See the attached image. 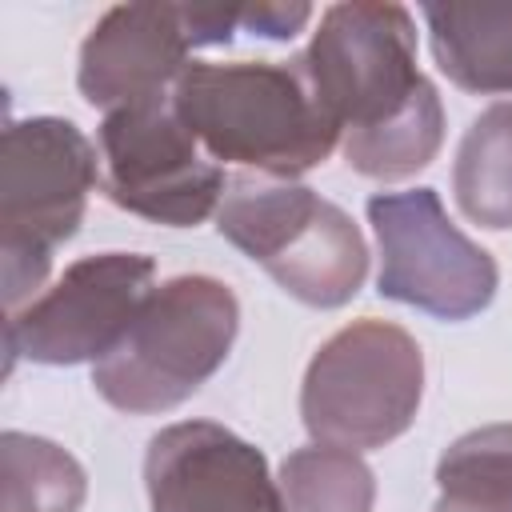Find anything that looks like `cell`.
Masks as SVG:
<instances>
[{
	"label": "cell",
	"mask_w": 512,
	"mask_h": 512,
	"mask_svg": "<svg viewBox=\"0 0 512 512\" xmlns=\"http://www.w3.org/2000/svg\"><path fill=\"white\" fill-rule=\"evenodd\" d=\"M172 108L212 160L256 168L264 180H296L340 144L296 56L192 60L172 84Z\"/></svg>",
	"instance_id": "6da1fadb"
},
{
	"label": "cell",
	"mask_w": 512,
	"mask_h": 512,
	"mask_svg": "<svg viewBox=\"0 0 512 512\" xmlns=\"http://www.w3.org/2000/svg\"><path fill=\"white\" fill-rule=\"evenodd\" d=\"M236 332L240 304L224 280L172 276L148 292L124 340L92 364V384L128 416L168 412L220 372Z\"/></svg>",
	"instance_id": "7a4b0ae2"
},
{
	"label": "cell",
	"mask_w": 512,
	"mask_h": 512,
	"mask_svg": "<svg viewBox=\"0 0 512 512\" xmlns=\"http://www.w3.org/2000/svg\"><path fill=\"white\" fill-rule=\"evenodd\" d=\"M100 180L96 144L64 116L8 120L0 152V272L8 316L36 300Z\"/></svg>",
	"instance_id": "3957f363"
},
{
	"label": "cell",
	"mask_w": 512,
	"mask_h": 512,
	"mask_svg": "<svg viewBox=\"0 0 512 512\" xmlns=\"http://www.w3.org/2000/svg\"><path fill=\"white\" fill-rule=\"evenodd\" d=\"M216 228L308 308L348 304L368 276V244L352 216L296 180H236Z\"/></svg>",
	"instance_id": "277c9868"
},
{
	"label": "cell",
	"mask_w": 512,
	"mask_h": 512,
	"mask_svg": "<svg viewBox=\"0 0 512 512\" xmlns=\"http://www.w3.org/2000/svg\"><path fill=\"white\" fill-rule=\"evenodd\" d=\"M424 396V352L392 320H352L328 336L300 388V416L316 444L368 452L404 436Z\"/></svg>",
	"instance_id": "5b68a950"
},
{
	"label": "cell",
	"mask_w": 512,
	"mask_h": 512,
	"mask_svg": "<svg viewBox=\"0 0 512 512\" xmlns=\"http://www.w3.org/2000/svg\"><path fill=\"white\" fill-rule=\"evenodd\" d=\"M296 60L340 140L396 120L428 88V76L416 68V24L404 4L352 0L324 8L312 44Z\"/></svg>",
	"instance_id": "8992f818"
},
{
	"label": "cell",
	"mask_w": 512,
	"mask_h": 512,
	"mask_svg": "<svg viewBox=\"0 0 512 512\" xmlns=\"http://www.w3.org/2000/svg\"><path fill=\"white\" fill-rule=\"evenodd\" d=\"M368 224L380 248L376 292L384 300L452 324L492 304L500 268L448 220L436 188L376 192L368 200Z\"/></svg>",
	"instance_id": "52a82bcc"
},
{
	"label": "cell",
	"mask_w": 512,
	"mask_h": 512,
	"mask_svg": "<svg viewBox=\"0 0 512 512\" xmlns=\"http://www.w3.org/2000/svg\"><path fill=\"white\" fill-rule=\"evenodd\" d=\"M100 188L104 196L152 224L196 228L224 204V168L200 152V140L160 100L104 112L100 120Z\"/></svg>",
	"instance_id": "ba28073f"
},
{
	"label": "cell",
	"mask_w": 512,
	"mask_h": 512,
	"mask_svg": "<svg viewBox=\"0 0 512 512\" xmlns=\"http://www.w3.org/2000/svg\"><path fill=\"white\" fill-rule=\"evenodd\" d=\"M156 276L144 252H100L64 268V276L32 304L4 320L8 368L16 356L32 364H100L132 328Z\"/></svg>",
	"instance_id": "9c48e42d"
},
{
	"label": "cell",
	"mask_w": 512,
	"mask_h": 512,
	"mask_svg": "<svg viewBox=\"0 0 512 512\" xmlns=\"http://www.w3.org/2000/svg\"><path fill=\"white\" fill-rule=\"evenodd\" d=\"M144 488L152 512H284L264 452L212 420L160 428L144 452Z\"/></svg>",
	"instance_id": "30bf717a"
},
{
	"label": "cell",
	"mask_w": 512,
	"mask_h": 512,
	"mask_svg": "<svg viewBox=\"0 0 512 512\" xmlns=\"http://www.w3.org/2000/svg\"><path fill=\"white\" fill-rule=\"evenodd\" d=\"M188 52L180 4H116L80 44V96L100 112L160 100L192 64Z\"/></svg>",
	"instance_id": "8fae6325"
},
{
	"label": "cell",
	"mask_w": 512,
	"mask_h": 512,
	"mask_svg": "<svg viewBox=\"0 0 512 512\" xmlns=\"http://www.w3.org/2000/svg\"><path fill=\"white\" fill-rule=\"evenodd\" d=\"M436 68L472 96L512 92V0L424 4Z\"/></svg>",
	"instance_id": "7c38bea8"
},
{
	"label": "cell",
	"mask_w": 512,
	"mask_h": 512,
	"mask_svg": "<svg viewBox=\"0 0 512 512\" xmlns=\"http://www.w3.org/2000/svg\"><path fill=\"white\" fill-rule=\"evenodd\" d=\"M452 192L472 224L512 228V100L484 108L468 124L452 164Z\"/></svg>",
	"instance_id": "4fadbf2b"
},
{
	"label": "cell",
	"mask_w": 512,
	"mask_h": 512,
	"mask_svg": "<svg viewBox=\"0 0 512 512\" xmlns=\"http://www.w3.org/2000/svg\"><path fill=\"white\" fill-rule=\"evenodd\" d=\"M0 512H80L88 476L60 444L8 428L0 436Z\"/></svg>",
	"instance_id": "5bb4252c"
},
{
	"label": "cell",
	"mask_w": 512,
	"mask_h": 512,
	"mask_svg": "<svg viewBox=\"0 0 512 512\" xmlns=\"http://www.w3.org/2000/svg\"><path fill=\"white\" fill-rule=\"evenodd\" d=\"M440 144H444V104H440V92L432 80L396 120L368 128V132H348L340 140L348 168L368 180L416 176L420 168H428L436 160Z\"/></svg>",
	"instance_id": "9a60e30c"
},
{
	"label": "cell",
	"mask_w": 512,
	"mask_h": 512,
	"mask_svg": "<svg viewBox=\"0 0 512 512\" xmlns=\"http://www.w3.org/2000/svg\"><path fill=\"white\" fill-rule=\"evenodd\" d=\"M280 504L284 512H372L376 476L360 452L308 444L280 464Z\"/></svg>",
	"instance_id": "2e32d148"
},
{
	"label": "cell",
	"mask_w": 512,
	"mask_h": 512,
	"mask_svg": "<svg viewBox=\"0 0 512 512\" xmlns=\"http://www.w3.org/2000/svg\"><path fill=\"white\" fill-rule=\"evenodd\" d=\"M436 484L448 496H512V424H484L452 440L436 464Z\"/></svg>",
	"instance_id": "e0dca14e"
},
{
	"label": "cell",
	"mask_w": 512,
	"mask_h": 512,
	"mask_svg": "<svg viewBox=\"0 0 512 512\" xmlns=\"http://www.w3.org/2000/svg\"><path fill=\"white\" fill-rule=\"evenodd\" d=\"M240 8L244 4H180V16H184L192 48L228 44L240 32Z\"/></svg>",
	"instance_id": "ac0fdd59"
},
{
	"label": "cell",
	"mask_w": 512,
	"mask_h": 512,
	"mask_svg": "<svg viewBox=\"0 0 512 512\" xmlns=\"http://www.w3.org/2000/svg\"><path fill=\"white\" fill-rule=\"evenodd\" d=\"M312 20L308 4H244L240 8V32L264 36V40H292Z\"/></svg>",
	"instance_id": "d6986e66"
},
{
	"label": "cell",
	"mask_w": 512,
	"mask_h": 512,
	"mask_svg": "<svg viewBox=\"0 0 512 512\" xmlns=\"http://www.w3.org/2000/svg\"><path fill=\"white\" fill-rule=\"evenodd\" d=\"M432 512H512V496L492 500V496H448V492H440Z\"/></svg>",
	"instance_id": "ffe728a7"
}]
</instances>
